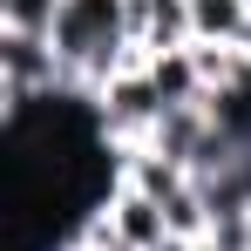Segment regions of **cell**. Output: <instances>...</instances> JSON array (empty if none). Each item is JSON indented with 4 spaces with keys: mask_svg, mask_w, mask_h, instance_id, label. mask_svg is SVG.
<instances>
[{
    "mask_svg": "<svg viewBox=\"0 0 251 251\" xmlns=\"http://www.w3.org/2000/svg\"><path fill=\"white\" fill-rule=\"evenodd\" d=\"M48 41L61 54V88L88 95V102L116 82L129 61H143L136 34H129V0H61Z\"/></svg>",
    "mask_w": 251,
    "mask_h": 251,
    "instance_id": "cell-1",
    "label": "cell"
},
{
    "mask_svg": "<svg viewBox=\"0 0 251 251\" xmlns=\"http://www.w3.org/2000/svg\"><path fill=\"white\" fill-rule=\"evenodd\" d=\"M95 123H102V136H109L116 150H136V143L156 136V123H163V95H156V82H150L143 61H129L123 75L95 95Z\"/></svg>",
    "mask_w": 251,
    "mask_h": 251,
    "instance_id": "cell-2",
    "label": "cell"
},
{
    "mask_svg": "<svg viewBox=\"0 0 251 251\" xmlns=\"http://www.w3.org/2000/svg\"><path fill=\"white\" fill-rule=\"evenodd\" d=\"M129 34H136V54L190 48V0H129Z\"/></svg>",
    "mask_w": 251,
    "mask_h": 251,
    "instance_id": "cell-3",
    "label": "cell"
},
{
    "mask_svg": "<svg viewBox=\"0 0 251 251\" xmlns=\"http://www.w3.org/2000/svg\"><path fill=\"white\" fill-rule=\"evenodd\" d=\"M116 183H129V190H143V197H156V204H170V197H183L197 176L183 163H170L163 150H150V143H136V150H123V176Z\"/></svg>",
    "mask_w": 251,
    "mask_h": 251,
    "instance_id": "cell-4",
    "label": "cell"
},
{
    "mask_svg": "<svg viewBox=\"0 0 251 251\" xmlns=\"http://www.w3.org/2000/svg\"><path fill=\"white\" fill-rule=\"evenodd\" d=\"M143 68H150L156 95H163V109H190V102H204V75H197V54H190V48L143 54Z\"/></svg>",
    "mask_w": 251,
    "mask_h": 251,
    "instance_id": "cell-5",
    "label": "cell"
},
{
    "mask_svg": "<svg viewBox=\"0 0 251 251\" xmlns=\"http://www.w3.org/2000/svg\"><path fill=\"white\" fill-rule=\"evenodd\" d=\"M251 34V0H190V41L245 48Z\"/></svg>",
    "mask_w": 251,
    "mask_h": 251,
    "instance_id": "cell-6",
    "label": "cell"
},
{
    "mask_svg": "<svg viewBox=\"0 0 251 251\" xmlns=\"http://www.w3.org/2000/svg\"><path fill=\"white\" fill-rule=\"evenodd\" d=\"M54 14L61 0H0V27L14 34H54Z\"/></svg>",
    "mask_w": 251,
    "mask_h": 251,
    "instance_id": "cell-7",
    "label": "cell"
}]
</instances>
